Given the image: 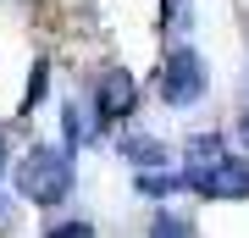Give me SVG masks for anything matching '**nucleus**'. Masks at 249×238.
I'll return each instance as SVG.
<instances>
[{"mask_svg": "<svg viewBox=\"0 0 249 238\" xmlns=\"http://www.w3.org/2000/svg\"><path fill=\"white\" fill-rule=\"evenodd\" d=\"M183 155H188V166H216V161L227 155V150H222V133H194Z\"/></svg>", "mask_w": 249, "mask_h": 238, "instance_id": "423d86ee", "label": "nucleus"}, {"mask_svg": "<svg viewBox=\"0 0 249 238\" xmlns=\"http://www.w3.org/2000/svg\"><path fill=\"white\" fill-rule=\"evenodd\" d=\"M238 139H244V144H249V111H244V116H238Z\"/></svg>", "mask_w": 249, "mask_h": 238, "instance_id": "f8f14e48", "label": "nucleus"}, {"mask_svg": "<svg viewBox=\"0 0 249 238\" xmlns=\"http://www.w3.org/2000/svg\"><path fill=\"white\" fill-rule=\"evenodd\" d=\"M160 94H166L172 106H199V100H205V61H199L194 44L166 50V67H160Z\"/></svg>", "mask_w": 249, "mask_h": 238, "instance_id": "7ed1b4c3", "label": "nucleus"}, {"mask_svg": "<svg viewBox=\"0 0 249 238\" xmlns=\"http://www.w3.org/2000/svg\"><path fill=\"white\" fill-rule=\"evenodd\" d=\"M139 194H150V200H166V194H178L183 188V177H172V172H139Z\"/></svg>", "mask_w": 249, "mask_h": 238, "instance_id": "0eeeda50", "label": "nucleus"}, {"mask_svg": "<svg viewBox=\"0 0 249 238\" xmlns=\"http://www.w3.org/2000/svg\"><path fill=\"white\" fill-rule=\"evenodd\" d=\"M0 172H6V139H0Z\"/></svg>", "mask_w": 249, "mask_h": 238, "instance_id": "ddd939ff", "label": "nucleus"}, {"mask_svg": "<svg viewBox=\"0 0 249 238\" xmlns=\"http://www.w3.org/2000/svg\"><path fill=\"white\" fill-rule=\"evenodd\" d=\"M133 111H139V78L127 67H106L94 78V122L106 128V122H122Z\"/></svg>", "mask_w": 249, "mask_h": 238, "instance_id": "20e7f679", "label": "nucleus"}, {"mask_svg": "<svg viewBox=\"0 0 249 238\" xmlns=\"http://www.w3.org/2000/svg\"><path fill=\"white\" fill-rule=\"evenodd\" d=\"M150 238H194V233H188V221H183V216L160 211V216L150 221Z\"/></svg>", "mask_w": 249, "mask_h": 238, "instance_id": "1a4fd4ad", "label": "nucleus"}, {"mask_svg": "<svg viewBox=\"0 0 249 238\" xmlns=\"http://www.w3.org/2000/svg\"><path fill=\"white\" fill-rule=\"evenodd\" d=\"M166 22L172 28H188V22H194V6H188V0H166Z\"/></svg>", "mask_w": 249, "mask_h": 238, "instance_id": "9b49d317", "label": "nucleus"}, {"mask_svg": "<svg viewBox=\"0 0 249 238\" xmlns=\"http://www.w3.org/2000/svg\"><path fill=\"white\" fill-rule=\"evenodd\" d=\"M17 194L34 200V205H61L72 194V161H67V150L34 144V150L17 161Z\"/></svg>", "mask_w": 249, "mask_h": 238, "instance_id": "f257e3e1", "label": "nucleus"}, {"mask_svg": "<svg viewBox=\"0 0 249 238\" xmlns=\"http://www.w3.org/2000/svg\"><path fill=\"white\" fill-rule=\"evenodd\" d=\"M45 94H50V55H39V61H34V78H28V100H22V106H28V111L45 106Z\"/></svg>", "mask_w": 249, "mask_h": 238, "instance_id": "6e6552de", "label": "nucleus"}, {"mask_svg": "<svg viewBox=\"0 0 249 238\" xmlns=\"http://www.w3.org/2000/svg\"><path fill=\"white\" fill-rule=\"evenodd\" d=\"M45 238H94V227H89V221H78V216H72V221H55V227H50Z\"/></svg>", "mask_w": 249, "mask_h": 238, "instance_id": "9d476101", "label": "nucleus"}, {"mask_svg": "<svg viewBox=\"0 0 249 238\" xmlns=\"http://www.w3.org/2000/svg\"><path fill=\"white\" fill-rule=\"evenodd\" d=\"M183 188H194L205 200H249V161L244 155H222L216 166H183Z\"/></svg>", "mask_w": 249, "mask_h": 238, "instance_id": "f03ea898", "label": "nucleus"}, {"mask_svg": "<svg viewBox=\"0 0 249 238\" xmlns=\"http://www.w3.org/2000/svg\"><path fill=\"white\" fill-rule=\"evenodd\" d=\"M122 155L133 161V166L144 172V166H160V161H166V150H160V139H150V133H133V139H122Z\"/></svg>", "mask_w": 249, "mask_h": 238, "instance_id": "39448f33", "label": "nucleus"}]
</instances>
